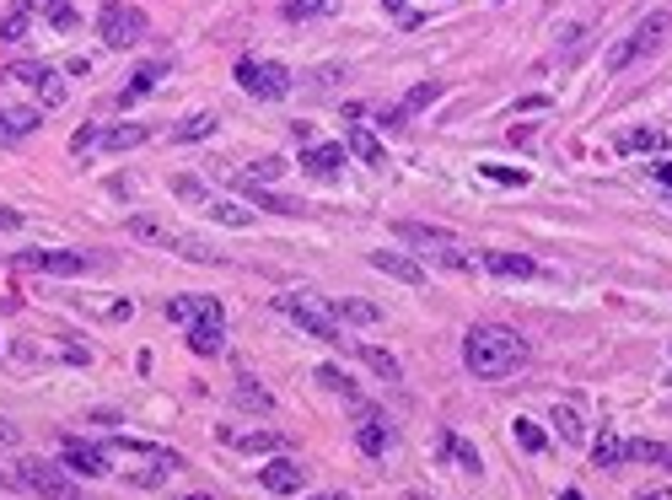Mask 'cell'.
I'll return each mask as SVG.
<instances>
[{
	"mask_svg": "<svg viewBox=\"0 0 672 500\" xmlns=\"http://www.w3.org/2000/svg\"><path fill=\"white\" fill-rule=\"evenodd\" d=\"M463 361L484 382H506V377H517L528 366V340L512 333V328H500V323H479L463 340Z\"/></svg>",
	"mask_w": 672,
	"mask_h": 500,
	"instance_id": "6da1fadb",
	"label": "cell"
},
{
	"mask_svg": "<svg viewBox=\"0 0 672 500\" xmlns=\"http://www.w3.org/2000/svg\"><path fill=\"white\" fill-rule=\"evenodd\" d=\"M275 312L280 317H291L296 328H307L312 340H328V345H350L345 340V323L328 312V301H317V296H275Z\"/></svg>",
	"mask_w": 672,
	"mask_h": 500,
	"instance_id": "7a4b0ae2",
	"label": "cell"
},
{
	"mask_svg": "<svg viewBox=\"0 0 672 500\" xmlns=\"http://www.w3.org/2000/svg\"><path fill=\"white\" fill-rule=\"evenodd\" d=\"M667 33H672V12H651L624 44H613L608 49V70H629L635 60H645V54H656L661 44H667Z\"/></svg>",
	"mask_w": 672,
	"mask_h": 500,
	"instance_id": "3957f363",
	"label": "cell"
},
{
	"mask_svg": "<svg viewBox=\"0 0 672 500\" xmlns=\"http://www.w3.org/2000/svg\"><path fill=\"white\" fill-rule=\"evenodd\" d=\"M237 86H242L248 97H258V102H280V97L291 92V70H285L280 60H253V54H242V60H237Z\"/></svg>",
	"mask_w": 672,
	"mask_h": 500,
	"instance_id": "277c9868",
	"label": "cell"
},
{
	"mask_svg": "<svg viewBox=\"0 0 672 500\" xmlns=\"http://www.w3.org/2000/svg\"><path fill=\"white\" fill-rule=\"evenodd\" d=\"M97 38H102V49H135L145 38V12L124 6V0H108L97 12Z\"/></svg>",
	"mask_w": 672,
	"mask_h": 500,
	"instance_id": "5b68a950",
	"label": "cell"
},
{
	"mask_svg": "<svg viewBox=\"0 0 672 500\" xmlns=\"http://www.w3.org/2000/svg\"><path fill=\"white\" fill-rule=\"evenodd\" d=\"M17 484H28V489L44 495V500H81V489L70 484V468H65V463H38V457H28V463H17Z\"/></svg>",
	"mask_w": 672,
	"mask_h": 500,
	"instance_id": "8992f818",
	"label": "cell"
},
{
	"mask_svg": "<svg viewBox=\"0 0 672 500\" xmlns=\"http://www.w3.org/2000/svg\"><path fill=\"white\" fill-rule=\"evenodd\" d=\"M398 237H404V242H414L420 253H430L441 269H468V253L457 248V237H452V232H436V226H420V221H398Z\"/></svg>",
	"mask_w": 672,
	"mask_h": 500,
	"instance_id": "52a82bcc",
	"label": "cell"
},
{
	"mask_svg": "<svg viewBox=\"0 0 672 500\" xmlns=\"http://www.w3.org/2000/svg\"><path fill=\"white\" fill-rule=\"evenodd\" d=\"M189 350L194 356H221L226 350V317L216 296H200V317L189 323Z\"/></svg>",
	"mask_w": 672,
	"mask_h": 500,
	"instance_id": "ba28073f",
	"label": "cell"
},
{
	"mask_svg": "<svg viewBox=\"0 0 672 500\" xmlns=\"http://www.w3.org/2000/svg\"><path fill=\"white\" fill-rule=\"evenodd\" d=\"M12 81H22V86L38 97V108H60V102L70 97V86H65V76H60L54 65H17Z\"/></svg>",
	"mask_w": 672,
	"mask_h": 500,
	"instance_id": "9c48e42d",
	"label": "cell"
},
{
	"mask_svg": "<svg viewBox=\"0 0 672 500\" xmlns=\"http://www.w3.org/2000/svg\"><path fill=\"white\" fill-rule=\"evenodd\" d=\"M17 264L33 275H86L92 269V258L70 253V248H28V253H17Z\"/></svg>",
	"mask_w": 672,
	"mask_h": 500,
	"instance_id": "30bf717a",
	"label": "cell"
},
{
	"mask_svg": "<svg viewBox=\"0 0 672 500\" xmlns=\"http://www.w3.org/2000/svg\"><path fill=\"white\" fill-rule=\"evenodd\" d=\"M60 463H65L70 473H81V479H102V473H108V452L92 447V441H81V436H65V441H60Z\"/></svg>",
	"mask_w": 672,
	"mask_h": 500,
	"instance_id": "8fae6325",
	"label": "cell"
},
{
	"mask_svg": "<svg viewBox=\"0 0 672 500\" xmlns=\"http://www.w3.org/2000/svg\"><path fill=\"white\" fill-rule=\"evenodd\" d=\"M479 264H484L495 280H533V275H538V258H533V253H500V248H495V253H479Z\"/></svg>",
	"mask_w": 672,
	"mask_h": 500,
	"instance_id": "7c38bea8",
	"label": "cell"
},
{
	"mask_svg": "<svg viewBox=\"0 0 672 500\" xmlns=\"http://www.w3.org/2000/svg\"><path fill=\"white\" fill-rule=\"evenodd\" d=\"M372 269H382V275H393V280H404V285H425V264L420 258H409V253H393V248H377L372 253Z\"/></svg>",
	"mask_w": 672,
	"mask_h": 500,
	"instance_id": "4fadbf2b",
	"label": "cell"
},
{
	"mask_svg": "<svg viewBox=\"0 0 672 500\" xmlns=\"http://www.w3.org/2000/svg\"><path fill=\"white\" fill-rule=\"evenodd\" d=\"M258 484L275 489V495H296V489L307 484V468H301L296 457H275L269 468H258Z\"/></svg>",
	"mask_w": 672,
	"mask_h": 500,
	"instance_id": "5bb4252c",
	"label": "cell"
},
{
	"mask_svg": "<svg viewBox=\"0 0 672 500\" xmlns=\"http://www.w3.org/2000/svg\"><path fill=\"white\" fill-rule=\"evenodd\" d=\"M340 167H345V145H307L301 151V173H312V178H340Z\"/></svg>",
	"mask_w": 672,
	"mask_h": 500,
	"instance_id": "9a60e30c",
	"label": "cell"
},
{
	"mask_svg": "<svg viewBox=\"0 0 672 500\" xmlns=\"http://www.w3.org/2000/svg\"><path fill=\"white\" fill-rule=\"evenodd\" d=\"M161 76H167V60H145V65H135V76H129V86L119 92V102L129 108V102H140V97H151Z\"/></svg>",
	"mask_w": 672,
	"mask_h": 500,
	"instance_id": "2e32d148",
	"label": "cell"
},
{
	"mask_svg": "<svg viewBox=\"0 0 672 500\" xmlns=\"http://www.w3.org/2000/svg\"><path fill=\"white\" fill-rule=\"evenodd\" d=\"M232 404H237V409H248V414H275V393H269L258 377H237Z\"/></svg>",
	"mask_w": 672,
	"mask_h": 500,
	"instance_id": "e0dca14e",
	"label": "cell"
},
{
	"mask_svg": "<svg viewBox=\"0 0 672 500\" xmlns=\"http://www.w3.org/2000/svg\"><path fill=\"white\" fill-rule=\"evenodd\" d=\"M328 312L340 317V323H361V328L382 323V307H377V301H361V296H333V301H328Z\"/></svg>",
	"mask_w": 672,
	"mask_h": 500,
	"instance_id": "ac0fdd59",
	"label": "cell"
},
{
	"mask_svg": "<svg viewBox=\"0 0 672 500\" xmlns=\"http://www.w3.org/2000/svg\"><path fill=\"white\" fill-rule=\"evenodd\" d=\"M145 140H151V124H102V135H97L102 151H135Z\"/></svg>",
	"mask_w": 672,
	"mask_h": 500,
	"instance_id": "d6986e66",
	"label": "cell"
},
{
	"mask_svg": "<svg viewBox=\"0 0 672 500\" xmlns=\"http://www.w3.org/2000/svg\"><path fill=\"white\" fill-rule=\"evenodd\" d=\"M592 463H597V468H624V463H629V441H624L619 430H597V436H592Z\"/></svg>",
	"mask_w": 672,
	"mask_h": 500,
	"instance_id": "ffe728a7",
	"label": "cell"
},
{
	"mask_svg": "<svg viewBox=\"0 0 672 500\" xmlns=\"http://www.w3.org/2000/svg\"><path fill=\"white\" fill-rule=\"evenodd\" d=\"M345 151H356L366 167H388V151H382V140H377L366 124H350V135H345Z\"/></svg>",
	"mask_w": 672,
	"mask_h": 500,
	"instance_id": "44dd1931",
	"label": "cell"
},
{
	"mask_svg": "<svg viewBox=\"0 0 672 500\" xmlns=\"http://www.w3.org/2000/svg\"><path fill=\"white\" fill-rule=\"evenodd\" d=\"M242 189V200H253L258 210H280V216H307V205L301 200H291V194H269L264 184H237Z\"/></svg>",
	"mask_w": 672,
	"mask_h": 500,
	"instance_id": "7402d4cb",
	"label": "cell"
},
{
	"mask_svg": "<svg viewBox=\"0 0 672 500\" xmlns=\"http://www.w3.org/2000/svg\"><path fill=\"white\" fill-rule=\"evenodd\" d=\"M441 457H447V463H457V468H463V473H473V479L484 473V463H479L473 441H463L457 430H441Z\"/></svg>",
	"mask_w": 672,
	"mask_h": 500,
	"instance_id": "603a6c76",
	"label": "cell"
},
{
	"mask_svg": "<svg viewBox=\"0 0 672 500\" xmlns=\"http://www.w3.org/2000/svg\"><path fill=\"white\" fill-rule=\"evenodd\" d=\"M436 97H441V81H420V86H414V92H409V97H404L393 113H388V124H404V119H414V113H420L425 102H436Z\"/></svg>",
	"mask_w": 672,
	"mask_h": 500,
	"instance_id": "cb8c5ba5",
	"label": "cell"
},
{
	"mask_svg": "<svg viewBox=\"0 0 672 500\" xmlns=\"http://www.w3.org/2000/svg\"><path fill=\"white\" fill-rule=\"evenodd\" d=\"M28 6H33L54 33H70V28H76V6H70V0H28Z\"/></svg>",
	"mask_w": 672,
	"mask_h": 500,
	"instance_id": "d4e9b609",
	"label": "cell"
},
{
	"mask_svg": "<svg viewBox=\"0 0 672 500\" xmlns=\"http://www.w3.org/2000/svg\"><path fill=\"white\" fill-rule=\"evenodd\" d=\"M28 28H33V6H28V0L12 6V12H0V44H22Z\"/></svg>",
	"mask_w": 672,
	"mask_h": 500,
	"instance_id": "484cf974",
	"label": "cell"
},
{
	"mask_svg": "<svg viewBox=\"0 0 672 500\" xmlns=\"http://www.w3.org/2000/svg\"><path fill=\"white\" fill-rule=\"evenodd\" d=\"M356 356L372 366V377H382V382H404V366H398L388 350H377V345H356Z\"/></svg>",
	"mask_w": 672,
	"mask_h": 500,
	"instance_id": "4316f807",
	"label": "cell"
},
{
	"mask_svg": "<svg viewBox=\"0 0 672 500\" xmlns=\"http://www.w3.org/2000/svg\"><path fill=\"white\" fill-rule=\"evenodd\" d=\"M661 145H667V129H651V124L619 135V151H624V156H629V151H661Z\"/></svg>",
	"mask_w": 672,
	"mask_h": 500,
	"instance_id": "83f0119b",
	"label": "cell"
},
{
	"mask_svg": "<svg viewBox=\"0 0 672 500\" xmlns=\"http://www.w3.org/2000/svg\"><path fill=\"white\" fill-rule=\"evenodd\" d=\"M237 184H275V178H285V161L280 156H264V161H253V167H242V173H232Z\"/></svg>",
	"mask_w": 672,
	"mask_h": 500,
	"instance_id": "f1b7e54d",
	"label": "cell"
},
{
	"mask_svg": "<svg viewBox=\"0 0 672 500\" xmlns=\"http://www.w3.org/2000/svg\"><path fill=\"white\" fill-rule=\"evenodd\" d=\"M173 248H178V258H189V264H221V253H216L210 242H200V237H173Z\"/></svg>",
	"mask_w": 672,
	"mask_h": 500,
	"instance_id": "f546056e",
	"label": "cell"
},
{
	"mask_svg": "<svg viewBox=\"0 0 672 500\" xmlns=\"http://www.w3.org/2000/svg\"><path fill=\"white\" fill-rule=\"evenodd\" d=\"M340 0H285V17L291 22H312V17H328Z\"/></svg>",
	"mask_w": 672,
	"mask_h": 500,
	"instance_id": "4dcf8cb0",
	"label": "cell"
},
{
	"mask_svg": "<svg viewBox=\"0 0 672 500\" xmlns=\"http://www.w3.org/2000/svg\"><path fill=\"white\" fill-rule=\"evenodd\" d=\"M554 425H560V436H565L570 447H581V441H586V425H581V414H576L570 404H560V409H554Z\"/></svg>",
	"mask_w": 672,
	"mask_h": 500,
	"instance_id": "1f68e13d",
	"label": "cell"
},
{
	"mask_svg": "<svg viewBox=\"0 0 672 500\" xmlns=\"http://www.w3.org/2000/svg\"><path fill=\"white\" fill-rule=\"evenodd\" d=\"M232 447H237V452H280L285 436H280V430H253V436H237Z\"/></svg>",
	"mask_w": 672,
	"mask_h": 500,
	"instance_id": "d6a6232c",
	"label": "cell"
},
{
	"mask_svg": "<svg viewBox=\"0 0 672 500\" xmlns=\"http://www.w3.org/2000/svg\"><path fill=\"white\" fill-rule=\"evenodd\" d=\"M317 382H323L328 393H340L345 404H356V398H361V393H356V382H350L345 372H333V366H317Z\"/></svg>",
	"mask_w": 672,
	"mask_h": 500,
	"instance_id": "836d02e7",
	"label": "cell"
},
{
	"mask_svg": "<svg viewBox=\"0 0 672 500\" xmlns=\"http://www.w3.org/2000/svg\"><path fill=\"white\" fill-rule=\"evenodd\" d=\"M129 237H140V242H167V248H173V232L156 226L151 216H129Z\"/></svg>",
	"mask_w": 672,
	"mask_h": 500,
	"instance_id": "e575fe53",
	"label": "cell"
},
{
	"mask_svg": "<svg viewBox=\"0 0 672 500\" xmlns=\"http://www.w3.org/2000/svg\"><path fill=\"white\" fill-rule=\"evenodd\" d=\"M210 129H216V119H210V113H189V119H178V129H173V135H178V140H205Z\"/></svg>",
	"mask_w": 672,
	"mask_h": 500,
	"instance_id": "d590c367",
	"label": "cell"
},
{
	"mask_svg": "<svg viewBox=\"0 0 672 500\" xmlns=\"http://www.w3.org/2000/svg\"><path fill=\"white\" fill-rule=\"evenodd\" d=\"M512 436H517L522 452H544V430H538V420H512Z\"/></svg>",
	"mask_w": 672,
	"mask_h": 500,
	"instance_id": "8d00e7d4",
	"label": "cell"
},
{
	"mask_svg": "<svg viewBox=\"0 0 672 500\" xmlns=\"http://www.w3.org/2000/svg\"><path fill=\"white\" fill-rule=\"evenodd\" d=\"M210 216H216L221 226H248V221H253V210H242V205H232V200H216Z\"/></svg>",
	"mask_w": 672,
	"mask_h": 500,
	"instance_id": "74e56055",
	"label": "cell"
},
{
	"mask_svg": "<svg viewBox=\"0 0 672 500\" xmlns=\"http://www.w3.org/2000/svg\"><path fill=\"white\" fill-rule=\"evenodd\" d=\"M479 173H484L489 184H517V189L528 184V173H522V167H495V161H484V167H479Z\"/></svg>",
	"mask_w": 672,
	"mask_h": 500,
	"instance_id": "f35d334b",
	"label": "cell"
},
{
	"mask_svg": "<svg viewBox=\"0 0 672 500\" xmlns=\"http://www.w3.org/2000/svg\"><path fill=\"white\" fill-rule=\"evenodd\" d=\"M167 317H173V323H194L200 317V296H173V301H167Z\"/></svg>",
	"mask_w": 672,
	"mask_h": 500,
	"instance_id": "ab89813d",
	"label": "cell"
},
{
	"mask_svg": "<svg viewBox=\"0 0 672 500\" xmlns=\"http://www.w3.org/2000/svg\"><path fill=\"white\" fill-rule=\"evenodd\" d=\"M97 135H102V124H81V129L70 135V151H76V156H81V151H92V145H97Z\"/></svg>",
	"mask_w": 672,
	"mask_h": 500,
	"instance_id": "60d3db41",
	"label": "cell"
},
{
	"mask_svg": "<svg viewBox=\"0 0 672 500\" xmlns=\"http://www.w3.org/2000/svg\"><path fill=\"white\" fill-rule=\"evenodd\" d=\"M173 189H178V194H184V200H200V205H205V200H210V189H205V184H200V178H173Z\"/></svg>",
	"mask_w": 672,
	"mask_h": 500,
	"instance_id": "b9f144b4",
	"label": "cell"
},
{
	"mask_svg": "<svg viewBox=\"0 0 672 500\" xmlns=\"http://www.w3.org/2000/svg\"><path fill=\"white\" fill-rule=\"evenodd\" d=\"M28 226V216L22 210H12V205H0V232H22Z\"/></svg>",
	"mask_w": 672,
	"mask_h": 500,
	"instance_id": "7bdbcfd3",
	"label": "cell"
},
{
	"mask_svg": "<svg viewBox=\"0 0 672 500\" xmlns=\"http://www.w3.org/2000/svg\"><path fill=\"white\" fill-rule=\"evenodd\" d=\"M12 124H17V135H33V129H38V113H33V108H17Z\"/></svg>",
	"mask_w": 672,
	"mask_h": 500,
	"instance_id": "ee69618b",
	"label": "cell"
},
{
	"mask_svg": "<svg viewBox=\"0 0 672 500\" xmlns=\"http://www.w3.org/2000/svg\"><path fill=\"white\" fill-rule=\"evenodd\" d=\"M22 135H17V124H12V113L6 108H0V145H17Z\"/></svg>",
	"mask_w": 672,
	"mask_h": 500,
	"instance_id": "f6af8a7d",
	"label": "cell"
},
{
	"mask_svg": "<svg viewBox=\"0 0 672 500\" xmlns=\"http://www.w3.org/2000/svg\"><path fill=\"white\" fill-rule=\"evenodd\" d=\"M17 441H22V430L12 420H0V447H17Z\"/></svg>",
	"mask_w": 672,
	"mask_h": 500,
	"instance_id": "bcb514c9",
	"label": "cell"
},
{
	"mask_svg": "<svg viewBox=\"0 0 672 500\" xmlns=\"http://www.w3.org/2000/svg\"><path fill=\"white\" fill-rule=\"evenodd\" d=\"M651 178H656V184H667V189H672V161H656V167H651Z\"/></svg>",
	"mask_w": 672,
	"mask_h": 500,
	"instance_id": "7dc6e473",
	"label": "cell"
},
{
	"mask_svg": "<svg viewBox=\"0 0 672 500\" xmlns=\"http://www.w3.org/2000/svg\"><path fill=\"white\" fill-rule=\"evenodd\" d=\"M640 500H672V484H661V489H645Z\"/></svg>",
	"mask_w": 672,
	"mask_h": 500,
	"instance_id": "c3c4849f",
	"label": "cell"
},
{
	"mask_svg": "<svg viewBox=\"0 0 672 500\" xmlns=\"http://www.w3.org/2000/svg\"><path fill=\"white\" fill-rule=\"evenodd\" d=\"M656 463H667V468H672V441H667V447L656 452Z\"/></svg>",
	"mask_w": 672,
	"mask_h": 500,
	"instance_id": "681fc988",
	"label": "cell"
},
{
	"mask_svg": "<svg viewBox=\"0 0 672 500\" xmlns=\"http://www.w3.org/2000/svg\"><path fill=\"white\" fill-rule=\"evenodd\" d=\"M382 6H388V12H404V6H409V0H382Z\"/></svg>",
	"mask_w": 672,
	"mask_h": 500,
	"instance_id": "f907efd6",
	"label": "cell"
},
{
	"mask_svg": "<svg viewBox=\"0 0 672 500\" xmlns=\"http://www.w3.org/2000/svg\"><path fill=\"white\" fill-rule=\"evenodd\" d=\"M312 500H350V495H340V489H333V495H312Z\"/></svg>",
	"mask_w": 672,
	"mask_h": 500,
	"instance_id": "816d5d0a",
	"label": "cell"
},
{
	"mask_svg": "<svg viewBox=\"0 0 672 500\" xmlns=\"http://www.w3.org/2000/svg\"><path fill=\"white\" fill-rule=\"evenodd\" d=\"M404 500H436V495H425V489H420V495H414V489H409V495H404Z\"/></svg>",
	"mask_w": 672,
	"mask_h": 500,
	"instance_id": "f5cc1de1",
	"label": "cell"
},
{
	"mask_svg": "<svg viewBox=\"0 0 672 500\" xmlns=\"http://www.w3.org/2000/svg\"><path fill=\"white\" fill-rule=\"evenodd\" d=\"M560 500H586V495H581V489H565V495H560Z\"/></svg>",
	"mask_w": 672,
	"mask_h": 500,
	"instance_id": "db71d44e",
	"label": "cell"
},
{
	"mask_svg": "<svg viewBox=\"0 0 672 500\" xmlns=\"http://www.w3.org/2000/svg\"><path fill=\"white\" fill-rule=\"evenodd\" d=\"M189 500H216V495H189Z\"/></svg>",
	"mask_w": 672,
	"mask_h": 500,
	"instance_id": "11a10c76",
	"label": "cell"
}]
</instances>
